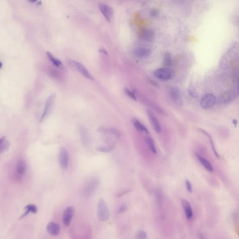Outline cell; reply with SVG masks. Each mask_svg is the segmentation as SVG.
Here are the masks:
<instances>
[{
  "instance_id": "obj_11",
  "label": "cell",
  "mask_w": 239,
  "mask_h": 239,
  "mask_svg": "<svg viewBox=\"0 0 239 239\" xmlns=\"http://www.w3.org/2000/svg\"><path fill=\"white\" fill-rule=\"evenodd\" d=\"M99 6L101 12L102 13L106 19H107L108 21H111L114 14V11L112 8L105 4L100 3Z\"/></svg>"
},
{
  "instance_id": "obj_31",
  "label": "cell",
  "mask_w": 239,
  "mask_h": 239,
  "mask_svg": "<svg viewBox=\"0 0 239 239\" xmlns=\"http://www.w3.org/2000/svg\"><path fill=\"white\" fill-rule=\"evenodd\" d=\"M128 209V206L126 203H123L121 205L119 209L118 213H123L127 211Z\"/></svg>"
},
{
  "instance_id": "obj_39",
  "label": "cell",
  "mask_w": 239,
  "mask_h": 239,
  "mask_svg": "<svg viewBox=\"0 0 239 239\" xmlns=\"http://www.w3.org/2000/svg\"><path fill=\"white\" fill-rule=\"evenodd\" d=\"M2 66H3V63H1V62H0V69L1 68Z\"/></svg>"
},
{
  "instance_id": "obj_4",
  "label": "cell",
  "mask_w": 239,
  "mask_h": 239,
  "mask_svg": "<svg viewBox=\"0 0 239 239\" xmlns=\"http://www.w3.org/2000/svg\"><path fill=\"white\" fill-rule=\"evenodd\" d=\"M216 101L215 96L212 94L204 95L200 100V105L203 109H211L215 105Z\"/></svg>"
},
{
  "instance_id": "obj_7",
  "label": "cell",
  "mask_w": 239,
  "mask_h": 239,
  "mask_svg": "<svg viewBox=\"0 0 239 239\" xmlns=\"http://www.w3.org/2000/svg\"><path fill=\"white\" fill-rule=\"evenodd\" d=\"M69 154L67 150L64 147H61L59 149L58 160L60 165L63 170L67 169L69 163Z\"/></svg>"
},
{
  "instance_id": "obj_10",
  "label": "cell",
  "mask_w": 239,
  "mask_h": 239,
  "mask_svg": "<svg viewBox=\"0 0 239 239\" xmlns=\"http://www.w3.org/2000/svg\"><path fill=\"white\" fill-rule=\"evenodd\" d=\"M170 96L172 101L176 105H182V96L180 90L178 88H172L170 91Z\"/></svg>"
},
{
  "instance_id": "obj_14",
  "label": "cell",
  "mask_w": 239,
  "mask_h": 239,
  "mask_svg": "<svg viewBox=\"0 0 239 239\" xmlns=\"http://www.w3.org/2000/svg\"><path fill=\"white\" fill-rule=\"evenodd\" d=\"M134 53L138 58H145L149 56L151 53V51L146 48L139 47L135 50Z\"/></svg>"
},
{
  "instance_id": "obj_34",
  "label": "cell",
  "mask_w": 239,
  "mask_h": 239,
  "mask_svg": "<svg viewBox=\"0 0 239 239\" xmlns=\"http://www.w3.org/2000/svg\"><path fill=\"white\" fill-rule=\"evenodd\" d=\"M150 15L153 17H156L158 15V12L156 10H153L150 12Z\"/></svg>"
},
{
  "instance_id": "obj_8",
  "label": "cell",
  "mask_w": 239,
  "mask_h": 239,
  "mask_svg": "<svg viewBox=\"0 0 239 239\" xmlns=\"http://www.w3.org/2000/svg\"><path fill=\"white\" fill-rule=\"evenodd\" d=\"M74 214V209L72 206L66 207L63 214V222L65 226H69Z\"/></svg>"
},
{
  "instance_id": "obj_18",
  "label": "cell",
  "mask_w": 239,
  "mask_h": 239,
  "mask_svg": "<svg viewBox=\"0 0 239 239\" xmlns=\"http://www.w3.org/2000/svg\"><path fill=\"white\" fill-rule=\"evenodd\" d=\"M133 124L134 125L135 128L136 129V130L140 132H144L146 134H149V131L147 128H146L144 125L139 121L138 119L136 118H133L132 119Z\"/></svg>"
},
{
  "instance_id": "obj_27",
  "label": "cell",
  "mask_w": 239,
  "mask_h": 239,
  "mask_svg": "<svg viewBox=\"0 0 239 239\" xmlns=\"http://www.w3.org/2000/svg\"><path fill=\"white\" fill-rule=\"evenodd\" d=\"M147 238V233L143 230H140L136 233V238L138 239H145Z\"/></svg>"
},
{
  "instance_id": "obj_22",
  "label": "cell",
  "mask_w": 239,
  "mask_h": 239,
  "mask_svg": "<svg viewBox=\"0 0 239 239\" xmlns=\"http://www.w3.org/2000/svg\"><path fill=\"white\" fill-rule=\"evenodd\" d=\"M46 54L47 55L48 57L50 59V60L54 64V65H55L57 67H58L62 65V63H61V62L58 59H57L55 57H54L53 55L51 53V52L48 51V52H46Z\"/></svg>"
},
{
  "instance_id": "obj_24",
  "label": "cell",
  "mask_w": 239,
  "mask_h": 239,
  "mask_svg": "<svg viewBox=\"0 0 239 239\" xmlns=\"http://www.w3.org/2000/svg\"><path fill=\"white\" fill-rule=\"evenodd\" d=\"M113 149V145H99L96 147L95 150L97 151L101 152L108 153L111 151Z\"/></svg>"
},
{
  "instance_id": "obj_16",
  "label": "cell",
  "mask_w": 239,
  "mask_h": 239,
  "mask_svg": "<svg viewBox=\"0 0 239 239\" xmlns=\"http://www.w3.org/2000/svg\"><path fill=\"white\" fill-rule=\"evenodd\" d=\"M26 170V165L23 159H20L17 165V175L21 177L25 174Z\"/></svg>"
},
{
  "instance_id": "obj_30",
  "label": "cell",
  "mask_w": 239,
  "mask_h": 239,
  "mask_svg": "<svg viewBox=\"0 0 239 239\" xmlns=\"http://www.w3.org/2000/svg\"><path fill=\"white\" fill-rule=\"evenodd\" d=\"M188 92L190 96L193 97L194 98H197L198 97V94L195 91L194 88L192 87H190L188 89Z\"/></svg>"
},
{
  "instance_id": "obj_19",
  "label": "cell",
  "mask_w": 239,
  "mask_h": 239,
  "mask_svg": "<svg viewBox=\"0 0 239 239\" xmlns=\"http://www.w3.org/2000/svg\"><path fill=\"white\" fill-rule=\"evenodd\" d=\"M25 209L26 212L20 217V220L24 218L30 213H36L38 212V208L36 206V205L34 204H29L25 206Z\"/></svg>"
},
{
  "instance_id": "obj_28",
  "label": "cell",
  "mask_w": 239,
  "mask_h": 239,
  "mask_svg": "<svg viewBox=\"0 0 239 239\" xmlns=\"http://www.w3.org/2000/svg\"><path fill=\"white\" fill-rule=\"evenodd\" d=\"M124 91L126 92V94H127V95L129 96L132 99L135 100V101L137 100V99H136V96L135 95V94L134 92H132L131 91H130L129 89H128L127 88H125Z\"/></svg>"
},
{
  "instance_id": "obj_17",
  "label": "cell",
  "mask_w": 239,
  "mask_h": 239,
  "mask_svg": "<svg viewBox=\"0 0 239 239\" xmlns=\"http://www.w3.org/2000/svg\"><path fill=\"white\" fill-rule=\"evenodd\" d=\"M196 155L197 157L199 159V162L200 163L201 165L203 166V167L207 171H208L209 172H213V168L212 167V165L206 159L204 158L202 156H200L198 154H196Z\"/></svg>"
},
{
  "instance_id": "obj_15",
  "label": "cell",
  "mask_w": 239,
  "mask_h": 239,
  "mask_svg": "<svg viewBox=\"0 0 239 239\" xmlns=\"http://www.w3.org/2000/svg\"><path fill=\"white\" fill-rule=\"evenodd\" d=\"M139 35L141 39L149 41L152 40L153 39L154 36H155V34L152 30L145 29V30H142V31H141L139 32Z\"/></svg>"
},
{
  "instance_id": "obj_2",
  "label": "cell",
  "mask_w": 239,
  "mask_h": 239,
  "mask_svg": "<svg viewBox=\"0 0 239 239\" xmlns=\"http://www.w3.org/2000/svg\"><path fill=\"white\" fill-rule=\"evenodd\" d=\"M97 214L99 220L105 222L108 221L110 216L109 208L103 199H100L98 204Z\"/></svg>"
},
{
  "instance_id": "obj_1",
  "label": "cell",
  "mask_w": 239,
  "mask_h": 239,
  "mask_svg": "<svg viewBox=\"0 0 239 239\" xmlns=\"http://www.w3.org/2000/svg\"><path fill=\"white\" fill-rule=\"evenodd\" d=\"M66 61L68 65H70L72 68L76 69L84 77L91 81L94 80L92 75H91L87 68L81 63L68 58L66 59Z\"/></svg>"
},
{
  "instance_id": "obj_20",
  "label": "cell",
  "mask_w": 239,
  "mask_h": 239,
  "mask_svg": "<svg viewBox=\"0 0 239 239\" xmlns=\"http://www.w3.org/2000/svg\"><path fill=\"white\" fill-rule=\"evenodd\" d=\"M200 129V131L203 134H204V135H205L206 136H207V138H208L209 140L210 141V144H211V147H212V149L213 150L214 155H215V156L217 158H220V156H219V154H218V152H217L216 149L215 147V145H214V142H213V139H212V138H211V136H210V135L208 133L206 132V131L203 130V129Z\"/></svg>"
},
{
  "instance_id": "obj_32",
  "label": "cell",
  "mask_w": 239,
  "mask_h": 239,
  "mask_svg": "<svg viewBox=\"0 0 239 239\" xmlns=\"http://www.w3.org/2000/svg\"><path fill=\"white\" fill-rule=\"evenodd\" d=\"M110 133L112 134L116 138H119V132L118 131L115 129L114 128H112L110 129Z\"/></svg>"
},
{
  "instance_id": "obj_33",
  "label": "cell",
  "mask_w": 239,
  "mask_h": 239,
  "mask_svg": "<svg viewBox=\"0 0 239 239\" xmlns=\"http://www.w3.org/2000/svg\"><path fill=\"white\" fill-rule=\"evenodd\" d=\"M130 192V191L129 190H125V191H122V192H120L116 194L115 197H121L125 195H126L128 193H129Z\"/></svg>"
},
{
  "instance_id": "obj_9",
  "label": "cell",
  "mask_w": 239,
  "mask_h": 239,
  "mask_svg": "<svg viewBox=\"0 0 239 239\" xmlns=\"http://www.w3.org/2000/svg\"><path fill=\"white\" fill-rule=\"evenodd\" d=\"M147 112L149 122L151 123L152 127L155 131L157 133H160L162 130V128H161V124H160L158 119L156 117L155 115L149 110H147Z\"/></svg>"
},
{
  "instance_id": "obj_6",
  "label": "cell",
  "mask_w": 239,
  "mask_h": 239,
  "mask_svg": "<svg viewBox=\"0 0 239 239\" xmlns=\"http://www.w3.org/2000/svg\"><path fill=\"white\" fill-rule=\"evenodd\" d=\"M99 185L98 179L92 178L89 180L85 186L84 189V194L85 196L89 197L92 195L95 191H96Z\"/></svg>"
},
{
  "instance_id": "obj_21",
  "label": "cell",
  "mask_w": 239,
  "mask_h": 239,
  "mask_svg": "<svg viewBox=\"0 0 239 239\" xmlns=\"http://www.w3.org/2000/svg\"><path fill=\"white\" fill-rule=\"evenodd\" d=\"M172 62V59L171 54L170 52L165 53L163 58V65L165 67H168L171 66Z\"/></svg>"
},
{
  "instance_id": "obj_12",
  "label": "cell",
  "mask_w": 239,
  "mask_h": 239,
  "mask_svg": "<svg viewBox=\"0 0 239 239\" xmlns=\"http://www.w3.org/2000/svg\"><path fill=\"white\" fill-rule=\"evenodd\" d=\"M181 202L186 218L188 220H190L193 217V211L191 204L188 201L185 199H181Z\"/></svg>"
},
{
  "instance_id": "obj_25",
  "label": "cell",
  "mask_w": 239,
  "mask_h": 239,
  "mask_svg": "<svg viewBox=\"0 0 239 239\" xmlns=\"http://www.w3.org/2000/svg\"><path fill=\"white\" fill-rule=\"evenodd\" d=\"M10 145V143L8 140H4L0 145V155L3 152L8 150Z\"/></svg>"
},
{
  "instance_id": "obj_36",
  "label": "cell",
  "mask_w": 239,
  "mask_h": 239,
  "mask_svg": "<svg viewBox=\"0 0 239 239\" xmlns=\"http://www.w3.org/2000/svg\"><path fill=\"white\" fill-rule=\"evenodd\" d=\"M5 136H3V138H1L0 139V145L2 143L3 141L4 140H5Z\"/></svg>"
},
{
  "instance_id": "obj_37",
  "label": "cell",
  "mask_w": 239,
  "mask_h": 239,
  "mask_svg": "<svg viewBox=\"0 0 239 239\" xmlns=\"http://www.w3.org/2000/svg\"><path fill=\"white\" fill-rule=\"evenodd\" d=\"M233 122L234 125L236 126L237 124V121L236 119H234V120H233Z\"/></svg>"
},
{
  "instance_id": "obj_13",
  "label": "cell",
  "mask_w": 239,
  "mask_h": 239,
  "mask_svg": "<svg viewBox=\"0 0 239 239\" xmlns=\"http://www.w3.org/2000/svg\"><path fill=\"white\" fill-rule=\"evenodd\" d=\"M46 230L49 234L51 236H57L60 231V227L59 224L54 222H51L48 224L46 227Z\"/></svg>"
},
{
  "instance_id": "obj_38",
  "label": "cell",
  "mask_w": 239,
  "mask_h": 239,
  "mask_svg": "<svg viewBox=\"0 0 239 239\" xmlns=\"http://www.w3.org/2000/svg\"><path fill=\"white\" fill-rule=\"evenodd\" d=\"M28 1H30L31 3H35L37 1V0H28Z\"/></svg>"
},
{
  "instance_id": "obj_35",
  "label": "cell",
  "mask_w": 239,
  "mask_h": 239,
  "mask_svg": "<svg viewBox=\"0 0 239 239\" xmlns=\"http://www.w3.org/2000/svg\"><path fill=\"white\" fill-rule=\"evenodd\" d=\"M99 51L101 52V53L104 54H108L107 51L105 50L104 49H99Z\"/></svg>"
},
{
  "instance_id": "obj_3",
  "label": "cell",
  "mask_w": 239,
  "mask_h": 239,
  "mask_svg": "<svg viewBox=\"0 0 239 239\" xmlns=\"http://www.w3.org/2000/svg\"><path fill=\"white\" fill-rule=\"evenodd\" d=\"M154 75L158 79L163 81H169L174 78L175 72L173 70L168 67L160 68L154 71Z\"/></svg>"
},
{
  "instance_id": "obj_29",
  "label": "cell",
  "mask_w": 239,
  "mask_h": 239,
  "mask_svg": "<svg viewBox=\"0 0 239 239\" xmlns=\"http://www.w3.org/2000/svg\"><path fill=\"white\" fill-rule=\"evenodd\" d=\"M185 186H186V188L187 191L189 193H192V191H193L192 186V183L188 179H186L185 180Z\"/></svg>"
},
{
  "instance_id": "obj_26",
  "label": "cell",
  "mask_w": 239,
  "mask_h": 239,
  "mask_svg": "<svg viewBox=\"0 0 239 239\" xmlns=\"http://www.w3.org/2000/svg\"><path fill=\"white\" fill-rule=\"evenodd\" d=\"M81 134L82 139L83 143L85 145H88L89 143V137L88 135V132L84 128L81 129Z\"/></svg>"
},
{
  "instance_id": "obj_23",
  "label": "cell",
  "mask_w": 239,
  "mask_h": 239,
  "mask_svg": "<svg viewBox=\"0 0 239 239\" xmlns=\"http://www.w3.org/2000/svg\"><path fill=\"white\" fill-rule=\"evenodd\" d=\"M146 142H147V145L148 147L149 148V149L153 154H156V148L155 145L154 143V141L152 138L150 137H148L146 138Z\"/></svg>"
},
{
  "instance_id": "obj_5",
  "label": "cell",
  "mask_w": 239,
  "mask_h": 239,
  "mask_svg": "<svg viewBox=\"0 0 239 239\" xmlns=\"http://www.w3.org/2000/svg\"><path fill=\"white\" fill-rule=\"evenodd\" d=\"M56 97V95L55 94H51L49 97L48 98L46 103H45L44 112L41 117L40 122H43V121L48 117L49 115L50 114L53 106L55 101Z\"/></svg>"
}]
</instances>
